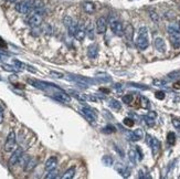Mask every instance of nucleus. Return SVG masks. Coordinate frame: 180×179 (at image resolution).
Listing matches in <instances>:
<instances>
[{"label": "nucleus", "mask_w": 180, "mask_h": 179, "mask_svg": "<svg viewBox=\"0 0 180 179\" xmlns=\"http://www.w3.org/2000/svg\"><path fill=\"white\" fill-rule=\"evenodd\" d=\"M134 135H135V137H136L137 140H139V139H142L144 137V132H143V129L142 128H137L134 131Z\"/></svg>", "instance_id": "7c9ffc66"}, {"label": "nucleus", "mask_w": 180, "mask_h": 179, "mask_svg": "<svg viewBox=\"0 0 180 179\" xmlns=\"http://www.w3.org/2000/svg\"><path fill=\"white\" fill-rule=\"evenodd\" d=\"M87 55L90 59H96L99 55V47L97 44H91L87 48Z\"/></svg>", "instance_id": "2eb2a0df"}, {"label": "nucleus", "mask_w": 180, "mask_h": 179, "mask_svg": "<svg viewBox=\"0 0 180 179\" xmlns=\"http://www.w3.org/2000/svg\"><path fill=\"white\" fill-rule=\"evenodd\" d=\"M128 158H129V160L133 162V164H136V162H137V152H135V150L130 149V150L128 152Z\"/></svg>", "instance_id": "cd10ccee"}, {"label": "nucleus", "mask_w": 180, "mask_h": 179, "mask_svg": "<svg viewBox=\"0 0 180 179\" xmlns=\"http://www.w3.org/2000/svg\"><path fill=\"white\" fill-rule=\"evenodd\" d=\"M116 170H117L123 177H125V178H127V177L130 176V170H129L128 167L125 166L124 164H118V165L116 166Z\"/></svg>", "instance_id": "f3484780"}, {"label": "nucleus", "mask_w": 180, "mask_h": 179, "mask_svg": "<svg viewBox=\"0 0 180 179\" xmlns=\"http://www.w3.org/2000/svg\"><path fill=\"white\" fill-rule=\"evenodd\" d=\"M29 157H28V155H23V154H22V156H21V158H20V160H19V162H20V164H21V166H26L27 165V162H29Z\"/></svg>", "instance_id": "58836bf2"}, {"label": "nucleus", "mask_w": 180, "mask_h": 179, "mask_svg": "<svg viewBox=\"0 0 180 179\" xmlns=\"http://www.w3.org/2000/svg\"><path fill=\"white\" fill-rule=\"evenodd\" d=\"M43 12H44L43 7L32 11V14H31L29 20H28V23H29V26L31 28L40 27V24L42 23V20H43Z\"/></svg>", "instance_id": "f03ea898"}, {"label": "nucleus", "mask_w": 180, "mask_h": 179, "mask_svg": "<svg viewBox=\"0 0 180 179\" xmlns=\"http://www.w3.org/2000/svg\"><path fill=\"white\" fill-rule=\"evenodd\" d=\"M107 29V19L105 17H101L96 21V32L99 34H104Z\"/></svg>", "instance_id": "6e6552de"}, {"label": "nucleus", "mask_w": 180, "mask_h": 179, "mask_svg": "<svg viewBox=\"0 0 180 179\" xmlns=\"http://www.w3.org/2000/svg\"><path fill=\"white\" fill-rule=\"evenodd\" d=\"M82 8H83V10L87 14H94V11L96 9L95 4L92 2V1H84V2H82Z\"/></svg>", "instance_id": "f8f14e48"}, {"label": "nucleus", "mask_w": 180, "mask_h": 179, "mask_svg": "<svg viewBox=\"0 0 180 179\" xmlns=\"http://www.w3.org/2000/svg\"><path fill=\"white\" fill-rule=\"evenodd\" d=\"M153 84L156 85V86H165L166 85V81H163V80H154Z\"/></svg>", "instance_id": "a19ab883"}, {"label": "nucleus", "mask_w": 180, "mask_h": 179, "mask_svg": "<svg viewBox=\"0 0 180 179\" xmlns=\"http://www.w3.org/2000/svg\"><path fill=\"white\" fill-rule=\"evenodd\" d=\"M50 75H51V76H53V78H56V79H62V78H63V74H62V73H59V72H54V71L50 72Z\"/></svg>", "instance_id": "c03bdc74"}, {"label": "nucleus", "mask_w": 180, "mask_h": 179, "mask_svg": "<svg viewBox=\"0 0 180 179\" xmlns=\"http://www.w3.org/2000/svg\"><path fill=\"white\" fill-rule=\"evenodd\" d=\"M146 137H147L146 143H147V144H148V145H149V144H150V140H151V138H153V137H151V136H150V135H147Z\"/></svg>", "instance_id": "864d4df0"}, {"label": "nucleus", "mask_w": 180, "mask_h": 179, "mask_svg": "<svg viewBox=\"0 0 180 179\" xmlns=\"http://www.w3.org/2000/svg\"><path fill=\"white\" fill-rule=\"evenodd\" d=\"M124 35H125L126 40L128 42H132L133 38H134V27L132 24H127L124 29Z\"/></svg>", "instance_id": "dca6fc26"}, {"label": "nucleus", "mask_w": 180, "mask_h": 179, "mask_svg": "<svg viewBox=\"0 0 180 179\" xmlns=\"http://www.w3.org/2000/svg\"><path fill=\"white\" fill-rule=\"evenodd\" d=\"M0 80H1V79H0Z\"/></svg>", "instance_id": "052dcab7"}, {"label": "nucleus", "mask_w": 180, "mask_h": 179, "mask_svg": "<svg viewBox=\"0 0 180 179\" xmlns=\"http://www.w3.org/2000/svg\"><path fill=\"white\" fill-rule=\"evenodd\" d=\"M0 48H2V49H4V48H7V43L5 42L4 39L1 37H0Z\"/></svg>", "instance_id": "8fccbe9b"}, {"label": "nucleus", "mask_w": 180, "mask_h": 179, "mask_svg": "<svg viewBox=\"0 0 180 179\" xmlns=\"http://www.w3.org/2000/svg\"><path fill=\"white\" fill-rule=\"evenodd\" d=\"M179 74H180L179 71L171 72V73H169V74L167 75V80H168V81H170V80H175V79H177L178 76H179Z\"/></svg>", "instance_id": "e433bc0d"}, {"label": "nucleus", "mask_w": 180, "mask_h": 179, "mask_svg": "<svg viewBox=\"0 0 180 179\" xmlns=\"http://www.w3.org/2000/svg\"><path fill=\"white\" fill-rule=\"evenodd\" d=\"M82 114L84 115V117L87 119L90 123H95L96 119H97V116H96L95 112L91 110L90 107H82L81 108Z\"/></svg>", "instance_id": "0eeeda50"}, {"label": "nucleus", "mask_w": 180, "mask_h": 179, "mask_svg": "<svg viewBox=\"0 0 180 179\" xmlns=\"http://www.w3.org/2000/svg\"><path fill=\"white\" fill-rule=\"evenodd\" d=\"M149 45L148 41V30L146 27H142L138 31V38L136 40V47L139 50H146Z\"/></svg>", "instance_id": "f257e3e1"}, {"label": "nucleus", "mask_w": 180, "mask_h": 179, "mask_svg": "<svg viewBox=\"0 0 180 179\" xmlns=\"http://www.w3.org/2000/svg\"><path fill=\"white\" fill-rule=\"evenodd\" d=\"M155 96H156V98H158V100H163L165 96H166V94H165V92L163 91H158L155 93Z\"/></svg>", "instance_id": "79ce46f5"}, {"label": "nucleus", "mask_w": 180, "mask_h": 179, "mask_svg": "<svg viewBox=\"0 0 180 179\" xmlns=\"http://www.w3.org/2000/svg\"><path fill=\"white\" fill-rule=\"evenodd\" d=\"M22 154H23V152H22L21 148L16 149V150L12 153V156L10 157V159H9V166H14L17 162H19Z\"/></svg>", "instance_id": "9d476101"}, {"label": "nucleus", "mask_w": 180, "mask_h": 179, "mask_svg": "<svg viewBox=\"0 0 180 179\" xmlns=\"http://www.w3.org/2000/svg\"><path fill=\"white\" fill-rule=\"evenodd\" d=\"M75 175V167H71V168H69L62 175L61 178L62 179H72L73 177H74Z\"/></svg>", "instance_id": "6ab92c4d"}, {"label": "nucleus", "mask_w": 180, "mask_h": 179, "mask_svg": "<svg viewBox=\"0 0 180 179\" xmlns=\"http://www.w3.org/2000/svg\"><path fill=\"white\" fill-rule=\"evenodd\" d=\"M56 165H58V158H56L55 156H52V157H50V158L45 162L44 168H45L47 171H49V170H52V169L56 168Z\"/></svg>", "instance_id": "ddd939ff"}, {"label": "nucleus", "mask_w": 180, "mask_h": 179, "mask_svg": "<svg viewBox=\"0 0 180 179\" xmlns=\"http://www.w3.org/2000/svg\"><path fill=\"white\" fill-rule=\"evenodd\" d=\"M115 149L119 153V155L122 156V157H124V152H123L122 149H119V148H118V146H116V145H115Z\"/></svg>", "instance_id": "3c124183"}, {"label": "nucleus", "mask_w": 180, "mask_h": 179, "mask_svg": "<svg viewBox=\"0 0 180 179\" xmlns=\"http://www.w3.org/2000/svg\"><path fill=\"white\" fill-rule=\"evenodd\" d=\"M170 43L173 47V49H179L180 48V38L170 35Z\"/></svg>", "instance_id": "b1692460"}, {"label": "nucleus", "mask_w": 180, "mask_h": 179, "mask_svg": "<svg viewBox=\"0 0 180 179\" xmlns=\"http://www.w3.org/2000/svg\"><path fill=\"white\" fill-rule=\"evenodd\" d=\"M58 176V170L56 169H52V170H49L48 174L45 175V178L47 179H52V178H55Z\"/></svg>", "instance_id": "473e14b6"}, {"label": "nucleus", "mask_w": 180, "mask_h": 179, "mask_svg": "<svg viewBox=\"0 0 180 179\" xmlns=\"http://www.w3.org/2000/svg\"><path fill=\"white\" fill-rule=\"evenodd\" d=\"M69 79L70 80H72V81H75L78 82L80 85H83L84 88H87L88 84H91V83H93V80H91V79H87L85 78V76H81V75H69Z\"/></svg>", "instance_id": "423d86ee"}, {"label": "nucleus", "mask_w": 180, "mask_h": 179, "mask_svg": "<svg viewBox=\"0 0 180 179\" xmlns=\"http://www.w3.org/2000/svg\"><path fill=\"white\" fill-rule=\"evenodd\" d=\"M109 107L112 108V110H115V111H119L121 110V102L115 100V98H112L111 101H109Z\"/></svg>", "instance_id": "4be33fe9"}, {"label": "nucleus", "mask_w": 180, "mask_h": 179, "mask_svg": "<svg viewBox=\"0 0 180 179\" xmlns=\"http://www.w3.org/2000/svg\"><path fill=\"white\" fill-rule=\"evenodd\" d=\"M115 88H117V90H122L123 86H122V84H116V85H115Z\"/></svg>", "instance_id": "6e6d98bb"}, {"label": "nucleus", "mask_w": 180, "mask_h": 179, "mask_svg": "<svg viewBox=\"0 0 180 179\" xmlns=\"http://www.w3.org/2000/svg\"><path fill=\"white\" fill-rule=\"evenodd\" d=\"M86 35H87L90 39H94V30H93L92 24H90V26L86 28Z\"/></svg>", "instance_id": "f704fd0d"}, {"label": "nucleus", "mask_w": 180, "mask_h": 179, "mask_svg": "<svg viewBox=\"0 0 180 179\" xmlns=\"http://www.w3.org/2000/svg\"><path fill=\"white\" fill-rule=\"evenodd\" d=\"M27 69H28V70H29L30 72H32V73H35V70H34V69H32L31 66H29V65H27Z\"/></svg>", "instance_id": "5fc2aeb1"}, {"label": "nucleus", "mask_w": 180, "mask_h": 179, "mask_svg": "<svg viewBox=\"0 0 180 179\" xmlns=\"http://www.w3.org/2000/svg\"><path fill=\"white\" fill-rule=\"evenodd\" d=\"M136 152H137V154H138V156H139V160H142V159L144 158V154H143V152H142V149H140L139 146H136Z\"/></svg>", "instance_id": "de8ad7c7"}, {"label": "nucleus", "mask_w": 180, "mask_h": 179, "mask_svg": "<svg viewBox=\"0 0 180 179\" xmlns=\"http://www.w3.org/2000/svg\"><path fill=\"white\" fill-rule=\"evenodd\" d=\"M103 133H105V134H111V133H115L116 132V127L113 125H107L106 127L102 129Z\"/></svg>", "instance_id": "c756f323"}, {"label": "nucleus", "mask_w": 180, "mask_h": 179, "mask_svg": "<svg viewBox=\"0 0 180 179\" xmlns=\"http://www.w3.org/2000/svg\"><path fill=\"white\" fill-rule=\"evenodd\" d=\"M34 2L35 0H22L20 2L16 4V10L19 12V14H27L32 12L34 9Z\"/></svg>", "instance_id": "7ed1b4c3"}, {"label": "nucleus", "mask_w": 180, "mask_h": 179, "mask_svg": "<svg viewBox=\"0 0 180 179\" xmlns=\"http://www.w3.org/2000/svg\"><path fill=\"white\" fill-rule=\"evenodd\" d=\"M149 17L150 19L155 22V23H159L160 22V18H159V14H157L156 11L154 10H149Z\"/></svg>", "instance_id": "393cba45"}, {"label": "nucleus", "mask_w": 180, "mask_h": 179, "mask_svg": "<svg viewBox=\"0 0 180 179\" xmlns=\"http://www.w3.org/2000/svg\"><path fill=\"white\" fill-rule=\"evenodd\" d=\"M172 125L176 129H179L180 131V119H178V118H172Z\"/></svg>", "instance_id": "37998d69"}, {"label": "nucleus", "mask_w": 180, "mask_h": 179, "mask_svg": "<svg viewBox=\"0 0 180 179\" xmlns=\"http://www.w3.org/2000/svg\"><path fill=\"white\" fill-rule=\"evenodd\" d=\"M109 26H111V30L113 31V33L117 35V37H122L124 35V28H123V23L119 20H117L116 18H111L109 21Z\"/></svg>", "instance_id": "39448f33"}, {"label": "nucleus", "mask_w": 180, "mask_h": 179, "mask_svg": "<svg viewBox=\"0 0 180 179\" xmlns=\"http://www.w3.org/2000/svg\"><path fill=\"white\" fill-rule=\"evenodd\" d=\"M69 93H71L73 96H74L75 98H78V101L81 102H85L86 100H87V97H86V95L85 94H82V93H80V92H76L74 91V90H71V91H69Z\"/></svg>", "instance_id": "aec40b11"}, {"label": "nucleus", "mask_w": 180, "mask_h": 179, "mask_svg": "<svg viewBox=\"0 0 180 179\" xmlns=\"http://www.w3.org/2000/svg\"><path fill=\"white\" fill-rule=\"evenodd\" d=\"M132 86L134 88H142V90H148V86H145V85H142V84H136V83H130Z\"/></svg>", "instance_id": "49530a36"}, {"label": "nucleus", "mask_w": 180, "mask_h": 179, "mask_svg": "<svg viewBox=\"0 0 180 179\" xmlns=\"http://www.w3.org/2000/svg\"><path fill=\"white\" fill-rule=\"evenodd\" d=\"M1 66H2V69H4L5 71H9V72H18V71H20V70H19V69H17L16 66H11V65H9V64H2Z\"/></svg>", "instance_id": "2f4dec72"}, {"label": "nucleus", "mask_w": 180, "mask_h": 179, "mask_svg": "<svg viewBox=\"0 0 180 179\" xmlns=\"http://www.w3.org/2000/svg\"><path fill=\"white\" fill-rule=\"evenodd\" d=\"M149 100L147 97H145V96H140V106L143 108H145V110H147V108H149Z\"/></svg>", "instance_id": "bb28decb"}, {"label": "nucleus", "mask_w": 180, "mask_h": 179, "mask_svg": "<svg viewBox=\"0 0 180 179\" xmlns=\"http://www.w3.org/2000/svg\"><path fill=\"white\" fill-rule=\"evenodd\" d=\"M154 47L160 53H165L166 52V43H165L163 38H156L154 40Z\"/></svg>", "instance_id": "9b49d317"}, {"label": "nucleus", "mask_w": 180, "mask_h": 179, "mask_svg": "<svg viewBox=\"0 0 180 179\" xmlns=\"http://www.w3.org/2000/svg\"><path fill=\"white\" fill-rule=\"evenodd\" d=\"M167 142L171 146L175 145V143H176V135H175V133L173 132L168 133V135H167Z\"/></svg>", "instance_id": "a878e982"}, {"label": "nucleus", "mask_w": 180, "mask_h": 179, "mask_svg": "<svg viewBox=\"0 0 180 179\" xmlns=\"http://www.w3.org/2000/svg\"><path fill=\"white\" fill-rule=\"evenodd\" d=\"M73 22H74V20H73L72 17H70V16H65V17L63 18V24L65 26L66 29H68L71 24H73Z\"/></svg>", "instance_id": "c85d7f7f"}, {"label": "nucleus", "mask_w": 180, "mask_h": 179, "mask_svg": "<svg viewBox=\"0 0 180 179\" xmlns=\"http://www.w3.org/2000/svg\"><path fill=\"white\" fill-rule=\"evenodd\" d=\"M0 62H1V57H0Z\"/></svg>", "instance_id": "bf43d9fd"}, {"label": "nucleus", "mask_w": 180, "mask_h": 179, "mask_svg": "<svg viewBox=\"0 0 180 179\" xmlns=\"http://www.w3.org/2000/svg\"><path fill=\"white\" fill-rule=\"evenodd\" d=\"M178 27H179V30H180V21H179V23H178Z\"/></svg>", "instance_id": "13d9d810"}, {"label": "nucleus", "mask_w": 180, "mask_h": 179, "mask_svg": "<svg viewBox=\"0 0 180 179\" xmlns=\"http://www.w3.org/2000/svg\"><path fill=\"white\" fill-rule=\"evenodd\" d=\"M102 162H103V165L107 166V167H111V166L113 165V162H114V159H113L112 156L105 155V156H103Z\"/></svg>", "instance_id": "5701e85b"}, {"label": "nucleus", "mask_w": 180, "mask_h": 179, "mask_svg": "<svg viewBox=\"0 0 180 179\" xmlns=\"http://www.w3.org/2000/svg\"><path fill=\"white\" fill-rule=\"evenodd\" d=\"M133 102V95L132 94H127L123 96V103H126V104H129Z\"/></svg>", "instance_id": "4c0bfd02"}, {"label": "nucleus", "mask_w": 180, "mask_h": 179, "mask_svg": "<svg viewBox=\"0 0 180 179\" xmlns=\"http://www.w3.org/2000/svg\"><path fill=\"white\" fill-rule=\"evenodd\" d=\"M8 2H11V4H14V2H17L18 0H7Z\"/></svg>", "instance_id": "4d7b16f0"}, {"label": "nucleus", "mask_w": 180, "mask_h": 179, "mask_svg": "<svg viewBox=\"0 0 180 179\" xmlns=\"http://www.w3.org/2000/svg\"><path fill=\"white\" fill-rule=\"evenodd\" d=\"M123 123H124L126 126H128V127H133V126L135 125V122H134V119H133V118H129V117L124 118Z\"/></svg>", "instance_id": "c9c22d12"}, {"label": "nucleus", "mask_w": 180, "mask_h": 179, "mask_svg": "<svg viewBox=\"0 0 180 179\" xmlns=\"http://www.w3.org/2000/svg\"><path fill=\"white\" fill-rule=\"evenodd\" d=\"M16 143H17V139H16V133L14 131H11L7 136V139H6V143H5L4 149L6 153H11L14 152V148H16Z\"/></svg>", "instance_id": "20e7f679"}, {"label": "nucleus", "mask_w": 180, "mask_h": 179, "mask_svg": "<svg viewBox=\"0 0 180 179\" xmlns=\"http://www.w3.org/2000/svg\"><path fill=\"white\" fill-rule=\"evenodd\" d=\"M37 159H29V162H27V165L24 166V170L26 171H31L33 168H35V166H37Z\"/></svg>", "instance_id": "412c9836"}, {"label": "nucleus", "mask_w": 180, "mask_h": 179, "mask_svg": "<svg viewBox=\"0 0 180 179\" xmlns=\"http://www.w3.org/2000/svg\"><path fill=\"white\" fill-rule=\"evenodd\" d=\"M12 63H14V66L17 69H19V70H23V69L27 68V65L24 64V63H22V62H20L19 60H12Z\"/></svg>", "instance_id": "72a5a7b5"}, {"label": "nucleus", "mask_w": 180, "mask_h": 179, "mask_svg": "<svg viewBox=\"0 0 180 179\" xmlns=\"http://www.w3.org/2000/svg\"><path fill=\"white\" fill-rule=\"evenodd\" d=\"M144 119H145V122H146V124L149 127H153L154 125H155V122H154V119L153 118H150L148 117V116H144Z\"/></svg>", "instance_id": "ea45409f"}, {"label": "nucleus", "mask_w": 180, "mask_h": 179, "mask_svg": "<svg viewBox=\"0 0 180 179\" xmlns=\"http://www.w3.org/2000/svg\"><path fill=\"white\" fill-rule=\"evenodd\" d=\"M173 88H177V90H180V81L176 82V83H173Z\"/></svg>", "instance_id": "603ef678"}, {"label": "nucleus", "mask_w": 180, "mask_h": 179, "mask_svg": "<svg viewBox=\"0 0 180 179\" xmlns=\"http://www.w3.org/2000/svg\"><path fill=\"white\" fill-rule=\"evenodd\" d=\"M147 116H148V117H150V118H153V119H155V118L157 117V113H156V112H154V111H150V112H148Z\"/></svg>", "instance_id": "09e8293b"}, {"label": "nucleus", "mask_w": 180, "mask_h": 179, "mask_svg": "<svg viewBox=\"0 0 180 179\" xmlns=\"http://www.w3.org/2000/svg\"><path fill=\"white\" fill-rule=\"evenodd\" d=\"M85 35H86V27L83 23H78V28L75 31L74 38L78 41H83Z\"/></svg>", "instance_id": "1a4fd4ad"}, {"label": "nucleus", "mask_w": 180, "mask_h": 179, "mask_svg": "<svg viewBox=\"0 0 180 179\" xmlns=\"http://www.w3.org/2000/svg\"><path fill=\"white\" fill-rule=\"evenodd\" d=\"M149 146H150V148H151V153H153V155L156 156L160 150V142L157 138L153 137L151 140H150Z\"/></svg>", "instance_id": "4468645a"}, {"label": "nucleus", "mask_w": 180, "mask_h": 179, "mask_svg": "<svg viewBox=\"0 0 180 179\" xmlns=\"http://www.w3.org/2000/svg\"><path fill=\"white\" fill-rule=\"evenodd\" d=\"M168 32H169L170 35H175V37H178L180 38V30H179V27H176V26H173V24H171V26H169L168 27Z\"/></svg>", "instance_id": "a211bd4d"}, {"label": "nucleus", "mask_w": 180, "mask_h": 179, "mask_svg": "<svg viewBox=\"0 0 180 179\" xmlns=\"http://www.w3.org/2000/svg\"><path fill=\"white\" fill-rule=\"evenodd\" d=\"M4 118H5V110L4 107L0 105V124L4 123Z\"/></svg>", "instance_id": "a18cd8bd"}]
</instances>
